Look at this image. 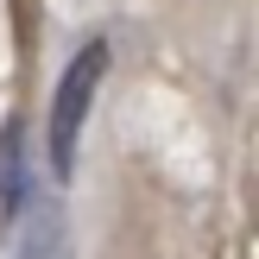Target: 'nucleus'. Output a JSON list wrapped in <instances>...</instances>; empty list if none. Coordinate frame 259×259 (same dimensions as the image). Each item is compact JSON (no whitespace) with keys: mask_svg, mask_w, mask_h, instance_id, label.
Returning <instances> with one entry per match:
<instances>
[{"mask_svg":"<svg viewBox=\"0 0 259 259\" xmlns=\"http://www.w3.org/2000/svg\"><path fill=\"white\" fill-rule=\"evenodd\" d=\"M101 76H108V45H101V38H89V45L76 51L70 63H63L57 89H51L45 146H51V171H57V184L76 171V152H82V120H89V108H95Z\"/></svg>","mask_w":259,"mask_h":259,"instance_id":"f257e3e1","label":"nucleus"}]
</instances>
